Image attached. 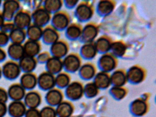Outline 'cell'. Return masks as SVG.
<instances>
[{"label":"cell","instance_id":"obj_1","mask_svg":"<svg viewBox=\"0 0 156 117\" xmlns=\"http://www.w3.org/2000/svg\"><path fill=\"white\" fill-rule=\"evenodd\" d=\"M2 69V76L11 81L18 79L22 73L19 62L11 59L3 62Z\"/></svg>","mask_w":156,"mask_h":117},{"label":"cell","instance_id":"obj_2","mask_svg":"<svg viewBox=\"0 0 156 117\" xmlns=\"http://www.w3.org/2000/svg\"><path fill=\"white\" fill-rule=\"evenodd\" d=\"M31 14L33 23L38 26L44 28L51 22L52 15L43 5L33 10Z\"/></svg>","mask_w":156,"mask_h":117},{"label":"cell","instance_id":"obj_3","mask_svg":"<svg viewBox=\"0 0 156 117\" xmlns=\"http://www.w3.org/2000/svg\"><path fill=\"white\" fill-rule=\"evenodd\" d=\"M2 14L5 21H12L16 13L22 8L21 3L17 0L2 1Z\"/></svg>","mask_w":156,"mask_h":117},{"label":"cell","instance_id":"obj_4","mask_svg":"<svg viewBox=\"0 0 156 117\" xmlns=\"http://www.w3.org/2000/svg\"><path fill=\"white\" fill-rule=\"evenodd\" d=\"M12 21L16 27L27 29L32 23L31 11L22 7L16 13Z\"/></svg>","mask_w":156,"mask_h":117},{"label":"cell","instance_id":"obj_5","mask_svg":"<svg viewBox=\"0 0 156 117\" xmlns=\"http://www.w3.org/2000/svg\"><path fill=\"white\" fill-rule=\"evenodd\" d=\"M37 86L44 91L53 88L55 86V76L46 70L42 71L38 76Z\"/></svg>","mask_w":156,"mask_h":117},{"label":"cell","instance_id":"obj_6","mask_svg":"<svg viewBox=\"0 0 156 117\" xmlns=\"http://www.w3.org/2000/svg\"><path fill=\"white\" fill-rule=\"evenodd\" d=\"M51 22L53 27L58 31H61L69 26L70 18L66 12L60 10L52 15Z\"/></svg>","mask_w":156,"mask_h":117},{"label":"cell","instance_id":"obj_7","mask_svg":"<svg viewBox=\"0 0 156 117\" xmlns=\"http://www.w3.org/2000/svg\"><path fill=\"white\" fill-rule=\"evenodd\" d=\"M42 101L41 94L35 90L27 91L23 98V102L28 108H37L41 104Z\"/></svg>","mask_w":156,"mask_h":117},{"label":"cell","instance_id":"obj_8","mask_svg":"<svg viewBox=\"0 0 156 117\" xmlns=\"http://www.w3.org/2000/svg\"><path fill=\"white\" fill-rule=\"evenodd\" d=\"M60 37L59 31L51 25H48L43 28L41 40L45 44L51 45L59 40Z\"/></svg>","mask_w":156,"mask_h":117},{"label":"cell","instance_id":"obj_9","mask_svg":"<svg viewBox=\"0 0 156 117\" xmlns=\"http://www.w3.org/2000/svg\"><path fill=\"white\" fill-rule=\"evenodd\" d=\"M20 80V84L26 90H32L37 86L38 75L34 72L23 73Z\"/></svg>","mask_w":156,"mask_h":117},{"label":"cell","instance_id":"obj_10","mask_svg":"<svg viewBox=\"0 0 156 117\" xmlns=\"http://www.w3.org/2000/svg\"><path fill=\"white\" fill-rule=\"evenodd\" d=\"M68 49L69 48L66 42L59 39L51 45L50 52L52 56L62 59L67 55Z\"/></svg>","mask_w":156,"mask_h":117},{"label":"cell","instance_id":"obj_11","mask_svg":"<svg viewBox=\"0 0 156 117\" xmlns=\"http://www.w3.org/2000/svg\"><path fill=\"white\" fill-rule=\"evenodd\" d=\"M27 108L23 101H12L8 106V112L12 117H23Z\"/></svg>","mask_w":156,"mask_h":117},{"label":"cell","instance_id":"obj_12","mask_svg":"<svg viewBox=\"0 0 156 117\" xmlns=\"http://www.w3.org/2000/svg\"><path fill=\"white\" fill-rule=\"evenodd\" d=\"M23 45L24 55L29 56L36 57L42 49L41 41H32L27 39Z\"/></svg>","mask_w":156,"mask_h":117},{"label":"cell","instance_id":"obj_13","mask_svg":"<svg viewBox=\"0 0 156 117\" xmlns=\"http://www.w3.org/2000/svg\"><path fill=\"white\" fill-rule=\"evenodd\" d=\"M7 90L9 98L12 101H22L27 92L20 82L11 84Z\"/></svg>","mask_w":156,"mask_h":117},{"label":"cell","instance_id":"obj_14","mask_svg":"<svg viewBox=\"0 0 156 117\" xmlns=\"http://www.w3.org/2000/svg\"><path fill=\"white\" fill-rule=\"evenodd\" d=\"M63 95L59 89L55 88L48 90L45 94V99L48 105L52 107L58 106L62 101Z\"/></svg>","mask_w":156,"mask_h":117},{"label":"cell","instance_id":"obj_15","mask_svg":"<svg viewBox=\"0 0 156 117\" xmlns=\"http://www.w3.org/2000/svg\"><path fill=\"white\" fill-rule=\"evenodd\" d=\"M19 63L23 73L34 72L38 65L36 57L27 55H24Z\"/></svg>","mask_w":156,"mask_h":117},{"label":"cell","instance_id":"obj_16","mask_svg":"<svg viewBox=\"0 0 156 117\" xmlns=\"http://www.w3.org/2000/svg\"><path fill=\"white\" fill-rule=\"evenodd\" d=\"M7 52L11 59L18 62L25 55L23 44L10 43L8 45Z\"/></svg>","mask_w":156,"mask_h":117},{"label":"cell","instance_id":"obj_17","mask_svg":"<svg viewBox=\"0 0 156 117\" xmlns=\"http://www.w3.org/2000/svg\"><path fill=\"white\" fill-rule=\"evenodd\" d=\"M45 70L55 75L62 72L63 68L62 60L61 58L51 56L45 64Z\"/></svg>","mask_w":156,"mask_h":117},{"label":"cell","instance_id":"obj_18","mask_svg":"<svg viewBox=\"0 0 156 117\" xmlns=\"http://www.w3.org/2000/svg\"><path fill=\"white\" fill-rule=\"evenodd\" d=\"M63 68L68 71H76L81 66L80 59L77 55H69L62 60Z\"/></svg>","mask_w":156,"mask_h":117},{"label":"cell","instance_id":"obj_19","mask_svg":"<svg viewBox=\"0 0 156 117\" xmlns=\"http://www.w3.org/2000/svg\"><path fill=\"white\" fill-rule=\"evenodd\" d=\"M9 35L11 43L13 44H23L27 39L26 29L16 27Z\"/></svg>","mask_w":156,"mask_h":117},{"label":"cell","instance_id":"obj_20","mask_svg":"<svg viewBox=\"0 0 156 117\" xmlns=\"http://www.w3.org/2000/svg\"><path fill=\"white\" fill-rule=\"evenodd\" d=\"M84 90L82 85L77 82L69 84L66 88V93L67 97L72 99L80 98L83 93Z\"/></svg>","mask_w":156,"mask_h":117},{"label":"cell","instance_id":"obj_21","mask_svg":"<svg viewBox=\"0 0 156 117\" xmlns=\"http://www.w3.org/2000/svg\"><path fill=\"white\" fill-rule=\"evenodd\" d=\"M43 28L32 23L26 29L27 39L32 41H41Z\"/></svg>","mask_w":156,"mask_h":117},{"label":"cell","instance_id":"obj_22","mask_svg":"<svg viewBox=\"0 0 156 117\" xmlns=\"http://www.w3.org/2000/svg\"><path fill=\"white\" fill-rule=\"evenodd\" d=\"M63 2L60 0H45L43 1V6L44 9L52 15L61 10Z\"/></svg>","mask_w":156,"mask_h":117},{"label":"cell","instance_id":"obj_23","mask_svg":"<svg viewBox=\"0 0 156 117\" xmlns=\"http://www.w3.org/2000/svg\"><path fill=\"white\" fill-rule=\"evenodd\" d=\"M101 67L106 71H110L115 68L116 65L115 59L110 54L103 55L100 59Z\"/></svg>","mask_w":156,"mask_h":117},{"label":"cell","instance_id":"obj_24","mask_svg":"<svg viewBox=\"0 0 156 117\" xmlns=\"http://www.w3.org/2000/svg\"><path fill=\"white\" fill-rule=\"evenodd\" d=\"M127 79L134 82H141L144 77V73L143 70L136 66L133 67L130 69L127 75Z\"/></svg>","mask_w":156,"mask_h":117},{"label":"cell","instance_id":"obj_25","mask_svg":"<svg viewBox=\"0 0 156 117\" xmlns=\"http://www.w3.org/2000/svg\"><path fill=\"white\" fill-rule=\"evenodd\" d=\"M76 12L80 19L87 20L89 19L93 15L92 7L86 3L80 4L77 7Z\"/></svg>","mask_w":156,"mask_h":117},{"label":"cell","instance_id":"obj_26","mask_svg":"<svg viewBox=\"0 0 156 117\" xmlns=\"http://www.w3.org/2000/svg\"><path fill=\"white\" fill-rule=\"evenodd\" d=\"M56 114L60 117H69L72 113V106L67 102H63L57 106Z\"/></svg>","mask_w":156,"mask_h":117},{"label":"cell","instance_id":"obj_27","mask_svg":"<svg viewBox=\"0 0 156 117\" xmlns=\"http://www.w3.org/2000/svg\"><path fill=\"white\" fill-rule=\"evenodd\" d=\"M96 86L97 87L106 88L109 86L111 81L109 76L105 72H100L98 73L96 76L95 80Z\"/></svg>","mask_w":156,"mask_h":117},{"label":"cell","instance_id":"obj_28","mask_svg":"<svg viewBox=\"0 0 156 117\" xmlns=\"http://www.w3.org/2000/svg\"><path fill=\"white\" fill-rule=\"evenodd\" d=\"M70 76L66 72H61L55 76V86L59 88L67 87L70 82Z\"/></svg>","mask_w":156,"mask_h":117},{"label":"cell","instance_id":"obj_29","mask_svg":"<svg viewBox=\"0 0 156 117\" xmlns=\"http://www.w3.org/2000/svg\"><path fill=\"white\" fill-rule=\"evenodd\" d=\"M127 76L122 71H117L114 73L111 78V81L117 87H120L124 85L126 81Z\"/></svg>","mask_w":156,"mask_h":117},{"label":"cell","instance_id":"obj_30","mask_svg":"<svg viewBox=\"0 0 156 117\" xmlns=\"http://www.w3.org/2000/svg\"><path fill=\"white\" fill-rule=\"evenodd\" d=\"M83 36L86 40L91 41L95 38L97 34V29L94 26L89 25L83 30Z\"/></svg>","mask_w":156,"mask_h":117},{"label":"cell","instance_id":"obj_31","mask_svg":"<svg viewBox=\"0 0 156 117\" xmlns=\"http://www.w3.org/2000/svg\"><path fill=\"white\" fill-rule=\"evenodd\" d=\"M146 103L144 101L138 100L134 101L132 104V111L136 115H142L146 112Z\"/></svg>","mask_w":156,"mask_h":117},{"label":"cell","instance_id":"obj_32","mask_svg":"<svg viewBox=\"0 0 156 117\" xmlns=\"http://www.w3.org/2000/svg\"><path fill=\"white\" fill-rule=\"evenodd\" d=\"M97 51L95 46L92 44H87L82 48L83 55L86 57L89 58L94 57Z\"/></svg>","mask_w":156,"mask_h":117},{"label":"cell","instance_id":"obj_33","mask_svg":"<svg viewBox=\"0 0 156 117\" xmlns=\"http://www.w3.org/2000/svg\"><path fill=\"white\" fill-rule=\"evenodd\" d=\"M81 73L83 77L86 79H91L94 76L95 70L92 65L86 64L81 68Z\"/></svg>","mask_w":156,"mask_h":117},{"label":"cell","instance_id":"obj_34","mask_svg":"<svg viewBox=\"0 0 156 117\" xmlns=\"http://www.w3.org/2000/svg\"><path fill=\"white\" fill-rule=\"evenodd\" d=\"M97 50H99L102 52H106L111 48V45L109 40L105 38H101L97 42Z\"/></svg>","mask_w":156,"mask_h":117},{"label":"cell","instance_id":"obj_35","mask_svg":"<svg viewBox=\"0 0 156 117\" xmlns=\"http://www.w3.org/2000/svg\"><path fill=\"white\" fill-rule=\"evenodd\" d=\"M82 30L79 26L76 25L69 26L66 30V34L69 37L76 38L81 35L82 34Z\"/></svg>","mask_w":156,"mask_h":117},{"label":"cell","instance_id":"obj_36","mask_svg":"<svg viewBox=\"0 0 156 117\" xmlns=\"http://www.w3.org/2000/svg\"><path fill=\"white\" fill-rule=\"evenodd\" d=\"M41 117H56V110L54 107L48 105L43 108L40 111Z\"/></svg>","mask_w":156,"mask_h":117},{"label":"cell","instance_id":"obj_37","mask_svg":"<svg viewBox=\"0 0 156 117\" xmlns=\"http://www.w3.org/2000/svg\"><path fill=\"white\" fill-rule=\"evenodd\" d=\"M113 4L109 1H101L98 5V8L100 12L104 13L110 12L113 10Z\"/></svg>","mask_w":156,"mask_h":117},{"label":"cell","instance_id":"obj_38","mask_svg":"<svg viewBox=\"0 0 156 117\" xmlns=\"http://www.w3.org/2000/svg\"><path fill=\"white\" fill-rule=\"evenodd\" d=\"M51 53L49 51H41L36 57L38 64H45L51 57Z\"/></svg>","mask_w":156,"mask_h":117},{"label":"cell","instance_id":"obj_39","mask_svg":"<svg viewBox=\"0 0 156 117\" xmlns=\"http://www.w3.org/2000/svg\"><path fill=\"white\" fill-rule=\"evenodd\" d=\"M111 48L113 52L118 55H122L125 52L126 47L124 44L119 42L115 43L111 45Z\"/></svg>","mask_w":156,"mask_h":117},{"label":"cell","instance_id":"obj_40","mask_svg":"<svg viewBox=\"0 0 156 117\" xmlns=\"http://www.w3.org/2000/svg\"><path fill=\"white\" fill-rule=\"evenodd\" d=\"M86 95L89 97H94L98 93V87L95 84L90 83L87 85L85 89Z\"/></svg>","mask_w":156,"mask_h":117},{"label":"cell","instance_id":"obj_41","mask_svg":"<svg viewBox=\"0 0 156 117\" xmlns=\"http://www.w3.org/2000/svg\"><path fill=\"white\" fill-rule=\"evenodd\" d=\"M16 27V26L13 21H5L2 26L1 28H0V30L9 34Z\"/></svg>","mask_w":156,"mask_h":117},{"label":"cell","instance_id":"obj_42","mask_svg":"<svg viewBox=\"0 0 156 117\" xmlns=\"http://www.w3.org/2000/svg\"><path fill=\"white\" fill-rule=\"evenodd\" d=\"M10 42L9 34L0 30V46L4 48L9 44Z\"/></svg>","mask_w":156,"mask_h":117},{"label":"cell","instance_id":"obj_43","mask_svg":"<svg viewBox=\"0 0 156 117\" xmlns=\"http://www.w3.org/2000/svg\"><path fill=\"white\" fill-rule=\"evenodd\" d=\"M24 116L25 117H41L40 111L37 108H28Z\"/></svg>","mask_w":156,"mask_h":117},{"label":"cell","instance_id":"obj_44","mask_svg":"<svg viewBox=\"0 0 156 117\" xmlns=\"http://www.w3.org/2000/svg\"><path fill=\"white\" fill-rule=\"evenodd\" d=\"M120 87H116L112 89V92L118 98L121 99L125 96L126 92Z\"/></svg>","mask_w":156,"mask_h":117},{"label":"cell","instance_id":"obj_45","mask_svg":"<svg viewBox=\"0 0 156 117\" xmlns=\"http://www.w3.org/2000/svg\"><path fill=\"white\" fill-rule=\"evenodd\" d=\"M9 99L8 90L4 88L0 87V102L6 103Z\"/></svg>","mask_w":156,"mask_h":117},{"label":"cell","instance_id":"obj_46","mask_svg":"<svg viewBox=\"0 0 156 117\" xmlns=\"http://www.w3.org/2000/svg\"><path fill=\"white\" fill-rule=\"evenodd\" d=\"M8 56L7 51L5 48L0 46V63L5 62Z\"/></svg>","mask_w":156,"mask_h":117},{"label":"cell","instance_id":"obj_47","mask_svg":"<svg viewBox=\"0 0 156 117\" xmlns=\"http://www.w3.org/2000/svg\"><path fill=\"white\" fill-rule=\"evenodd\" d=\"M8 112V106L6 103L0 102V117H3Z\"/></svg>","mask_w":156,"mask_h":117},{"label":"cell","instance_id":"obj_48","mask_svg":"<svg viewBox=\"0 0 156 117\" xmlns=\"http://www.w3.org/2000/svg\"><path fill=\"white\" fill-rule=\"evenodd\" d=\"M43 1H32V9L33 10L42 6Z\"/></svg>","mask_w":156,"mask_h":117},{"label":"cell","instance_id":"obj_49","mask_svg":"<svg viewBox=\"0 0 156 117\" xmlns=\"http://www.w3.org/2000/svg\"><path fill=\"white\" fill-rule=\"evenodd\" d=\"M5 20L3 17V14H2V10H0V28H1L3 24L5 22Z\"/></svg>","mask_w":156,"mask_h":117},{"label":"cell","instance_id":"obj_50","mask_svg":"<svg viewBox=\"0 0 156 117\" xmlns=\"http://www.w3.org/2000/svg\"><path fill=\"white\" fill-rule=\"evenodd\" d=\"M77 2H78L77 1H67L65 2L66 5L68 6H70V5H74L76 4V3Z\"/></svg>","mask_w":156,"mask_h":117},{"label":"cell","instance_id":"obj_51","mask_svg":"<svg viewBox=\"0 0 156 117\" xmlns=\"http://www.w3.org/2000/svg\"><path fill=\"white\" fill-rule=\"evenodd\" d=\"M2 76V66H0V80L1 79Z\"/></svg>","mask_w":156,"mask_h":117},{"label":"cell","instance_id":"obj_52","mask_svg":"<svg viewBox=\"0 0 156 117\" xmlns=\"http://www.w3.org/2000/svg\"><path fill=\"white\" fill-rule=\"evenodd\" d=\"M2 1L0 0V7H1L2 6Z\"/></svg>","mask_w":156,"mask_h":117}]
</instances>
